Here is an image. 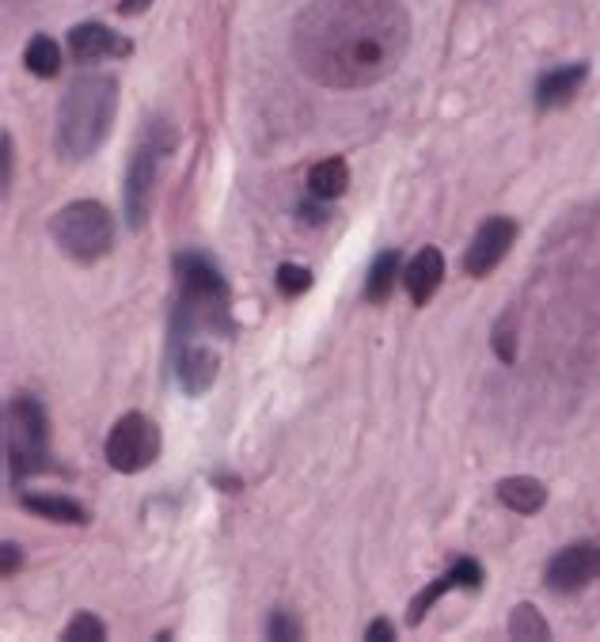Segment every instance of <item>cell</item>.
I'll list each match as a JSON object with an SVG mask.
<instances>
[{"label":"cell","mask_w":600,"mask_h":642,"mask_svg":"<svg viewBox=\"0 0 600 642\" xmlns=\"http://www.w3.org/2000/svg\"><path fill=\"white\" fill-rule=\"evenodd\" d=\"M171 366L176 380L187 396H206L221 369V354L213 350L210 335L198 331H171Z\"/></svg>","instance_id":"ba28073f"},{"label":"cell","mask_w":600,"mask_h":642,"mask_svg":"<svg viewBox=\"0 0 600 642\" xmlns=\"http://www.w3.org/2000/svg\"><path fill=\"white\" fill-rule=\"evenodd\" d=\"M274 282H277V293H282V297H301V293L312 290V271L301 263H282L274 274Z\"/></svg>","instance_id":"44dd1931"},{"label":"cell","mask_w":600,"mask_h":642,"mask_svg":"<svg viewBox=\"0 0 600 642\" xmlns=\"http://www.w3.org/2000/svg\"><path fill=\"white\" fill-rule=\"evenodd\" d=\"M20 506L28 509L34 517H46V520H57V525H88V509L81 502L65 498V494H23Z\"/></svg>","instance_id":"9a60e30c"},{"label":"cell","mask_w":600,"mask_h":642,"mask_svg":"<svg viewBox=\"0 0 600 642\" xmlns=\"http://www.w3.org/2000/svg\"><path fill=\"white\" fill-rule=\"evenodd\" d=\"M411 46L399 0H312L293 23V57L304 76L335 92L388 81Z\"/></svg>","instance_id":"6da1fadb"},{"label":"cell","mask_w":600,"mask_h":642,"mask_svg":"<svg viewBox=\"0 0 600 642\" xmlns=\"http://www.w3.org/2000/svg\"><path fill=\"white\" fill-rule=\"evenodd\" d=\"M403 282H407V293H411L414 308L430 305L433 293H438L441 282H445V255H441V251L433 248V244L422 248L419 255H414L411 263H407Z\"/></svg>","instance_id":"7c38bea8"},{"label":"cell","mask_w":600,"mask_h":642,"mask_svg":"<svg viewBox=\"0 0 600 642\" xmlns=\"http://www.w3.org/2000/svg\"><path fill=\"white\" fill-rule=\"evenodd\" d=\"M365 639H369V642H388V639H396V628H391V620H385V615H377V620L365 628Z\"/></svg>","instance_id":"83f0119b"},{"label":"cell","mask_w":600,"mask_h":642,"mask_svg":"<svg viewBox=\"0 0 600 642\" xmlns=\"http://www.w3.org/2000/svg\"><path fill=\"white\" fill-rule=\"evenodd\" d=\"M452 589H460V581H456V575H452V567H449L445 575L433 578L419 597H411V604H407V623H411V628H419L425 615H430L433 604H438L445 593H452Z\"/></svg>","instance_id":"d6986e66"},{"label":"cell","mask_w":600,"mask_h":642,"mask_svg":"<svg viewBox=\"0 0 600 642\" xmlns=\"http://www.w3.org/2000/svg\"><path fill=\"white\" fill-rule=\"evenodd\" d=\"M4 453L12 483L42 475L50 467V419L39 399L28 392L12 396L4 411Z\"/></svg>","instance_id":"277c9868"},{"label":"cell","mask_w":600,"mask_h":642,"mask_svg":"<svg viewBox=\"0 0 600 642\" xmlns=\"http://www.w3.org/2000/svg\"><path fill=\"white\" fill-rule=\"evenodd\" d=\"M23 65H28L31 76H42V81H50V76L61 73V50L57 42L50 39V34H34L28 42V50H23Z\"/></svg>","instance_id":"ac0fdd59"},{"label":"cell","mask_w":600,"mask_h":642,"mask_svg":"<svg viewBox=\"0 0 600 642\" xmlns=\"http://www.w3.org/2000/svg\"><path fill=\"white\" fill-rule=\"evenodd\" d=\"M0 555H4V562H0V575H4V578H12L15 570H20V562H23V551H20V544L4 540V544H0Z\"/></svg>","instance_id":"4316f807"},{"label":"cell","mask_w":600,"mask_h":642,"mask_svg":"<svg viewBox=\"0 0 600 642\" xmlns=\"http://www.w3.org/2000/svg\"><path fill=\"white\" fill-rule=\"evenodd\" d=\"M15 179V141L12 134H0V190L8 194V187H12Z\"/></svg>","instance_id":"484cf974"},{"label":"cell","mask_w":600,"mask_h":642,"mask_svg":"<svg viewBox=\"0 0 600 642\" xmlns=\"http://www.w3.org/2000/svg\"><path fill=\"white\" fill-rule=\"evenodd\" d=\"M586 76H589V65H581V62L544 73V76H540V84H536V107L551 110V107H562V103H570L573 95L581 92Z\"/></svg>","instance_id":"4fadbf2b"},{"label":"cell","mask_w":600,"mask_h":642,"mask_svg":"<svg viewBox=\"0 0 600 642\" xmlns=\"http://www.w3.org/2000/svg\"><path fill=\"white\" fill-rule=\"evenodd\" d=\"M50 236L73 263L92 266L115 248V217L95 198H81V202H69L65 210L54 213Z\"/></svg>","instance_id":"5b68a950"},{"label":"cell","mask_w":600,"mask_h":642,"mask_svg":"<svg viewBox=\"0 0 600 642\" xmlns=\"http://www.w3.org/2000/svg\"><path fill=\"white\" fill-rule=\"evenodd\" d=\"M176 145V129H171L164 118H152L145 126V137L137 141L134 156H129L126 168V187H122V198H126V224L129 229H145L156 202V179H160V160L171 152Z\"/></svg>","instance_id":"8992f818"},{"label":"cell","mask_w":600,"mask_h":642,"mask_svg":"<svg viewBox=\"0 0 600 642\" xmlns=\"http://www.w3.org/2000/svg\"><path fill=\"white\" fill-rule=\"evenodd\" d=\"M134 42L122 39L118 31L103 28V23H76L69 31V54L76 62H103V57H129Z\"/></svg>","instance_id":"8fae6325"},{"label":"cell","mask_w":600,"mask_h":642,"mask_svg":"<svg viewBox=\"0 0 600 642\" xmlns=\"http://www.w3.org/2000/svg\"><path fill=\"white\" fill-rule=\"evenodd\" d=\"M266 639H274V642H285V639H301V623L293 620L285 609H277L271 615V623H266Z\"/></svg>","instance_id":"cb8c5ba5"},{"label":"cell","mask_w":600,"mask_h":642,"mask_svg":"<svg viewBox=\"0 0 600 642\" xmlns=\"http://www.w3.org/2000/svg\"><path fill=\"white\" fill-rule=\"evenodd\" d=\"M61 639H65V642H99V639H107V628H103L99 615L76 612L73 620H69V628L61 631Z\"/></svg>","instance_id":"7402d4cb"},{"label":"cell","mask_w":600,"mask_h":642,"mask_svg":"<svg viewBox=\"0 0 600 642\" xmlns=\"http://www.w3.org/2000/svg\"><path fill=\"white\" fill-rule=\"evenodd\" d=\"M509 635L513 639H551V628L533 604H517L509 615Z\"/></svg>","instance_id":"ffe728a7"},{"label":"cell","mask_w":600,"mask_h":642,"mask_svg":"<svg viewBox=\"0 0 600 642\" xmlns=\"http://www.w3.org/2000/svg\"><path fill=\"white\" fill-rule=\"evenodd\" d=\"M346 187H350V168H346L343 156H327L308 171V194L316 202H335V198L346 194Z\"/></svg>","instance_id":"2e32d148"},{"label":"cell","mask_w":600,"mask_h":642,"mask_svg":"<svg viewBox=\"0 0 600 642\" xmlns=\"http://www.w3.org/2000/svg\"><path fill=\"white\" fill-rule=\"evenodd\" d=\"M498 502L520 517L540 514L547 506V487L540 480H533V475H509V480L498 483Z\"/></svg>","instance_id":"5bb4252c"},{"label":"cell","mask_w":600,"mask_h":642,"mask_svg":"<svg viewBox=\"0 0 600 642\" xmlns=\"http://www.w3.org/2000/svg\"><path fill=\"white\" fill-rule=\"evenodd\" d=\"M597 578H600V544L593 540H578L570 548H562L544 570V581L551 593H581Z\"/></svg>","instance_id":"9c48e42d"},{"label":"cell","mask_w":600,"mask_h":642,"mask_svg":"<svg viewBox=\"0 0 600 642\" xmlns=\"http://www.w3.org/2000/svg\"><path fill=\"white\" fill-rule=\"evenodd\" d=\"M396 277H399V251L396 248L380 251L369 266V277H365V301L385 305V301L391 297V290H396Z\"/></svg>","instance_id":"e0dca14e"},{"label":"cell","mask_w":600,"mask_h":642,"mask_svg":"<svg viewBox=\"0 0 600 642\" xmlns=\"http://www.w3.org/2000/svg\"><path fill=\"white\" fill-rule=\"evenodd\" d=\"M152 0H118V15H141L149 12Z\"/></svg>","instance_id":"f1b7e54d"},{"label":"cell","mask_w":600,"mask_h":642,"mask_svg":"<svg viewBox=\"0 0 600 642\" xmlns=\"http://www.w3.org/2000/svg\"><path fill=\"white\" fill-rule=\"evenodd\" d=\"M118 110V81L103 73H88L81 81H73V88L65 92L57 107V152L61 160L81 164L92 152H99V145L107 141L110 126H115Z\"/></svg>","instance_id":"3957f363"},{"label":"cell","mask_w":600,"mask_h":642,"mask_svg":"<svg viewBox=\"0 0 600 642\" xmlns=\"http://www.w3.org/2000/svg\"><path fill=\"white\" fill-rule=\"evenodd\" d=\"M452 575H456V581H460V589H467V593H475V589L483 586V567L475 559H456L452 562Z\"/></svg>","instance_id":"d4e9b609"},{"label":"cell","mask_w":600,"mask_h":642,"mask_svg":"<svg viewBox=\"0 0 600 642\" xmlns=\"http://www.w3.org/2000/svg\"><path fill=\"white\" fill-rule=\"evenodd\" d=\"M179 297L171 305V331H198L229 338L236 331L232 324V290L221 266L202 251H179L176 255Z\"/></svg>","instance_id":"7a4b0ae2"},{"label":"cell","mask_w":600,"mask_h":642,"mask_svg":"<svg viewBox=\"0 0 600 642\" xmlns=\"http://www.w3.org/2000/svg\"><path fill=\"white\" fill-rule=\"evenodd\" d=\"M103 456H107V464L115 467L118 475L145 472V467H152L156 456H160V430H156V422L141 411L122 414L107 433Z\"/></svg>","instance_id":"52a82bcc"},{"label":"cell","mask_w":600,"mask_h":642,"mask_svg":"<svg viewBox=\"0 0 600 642\" xmlns=\"http://www.w3.org/2000/svg\"><path fill=\"white\" fill-rule=\"evenodd\" d=\"M491 346H494V354H498V361H506V366L517 361V331H513V316L509 319L502 316L498 324H494Z\"/></svg>","instance_id":"603a6c76"},{"label":"cell","mask_w":600,"mask_h":642,"mask_svg":"<svg viewBox=\"0 0 600 642\" xmlns=\"http://www.w3.org/2000/svg\"><path fill=\"white\" fill-rule=\"evenodd\" d=\"M513 240H517V224L509 217H486L475 232V240L464 251V271L472 277H486L498 271V263L509 255Z\"/></svg>","instance_id":"30bf717a"}]
</instances>
